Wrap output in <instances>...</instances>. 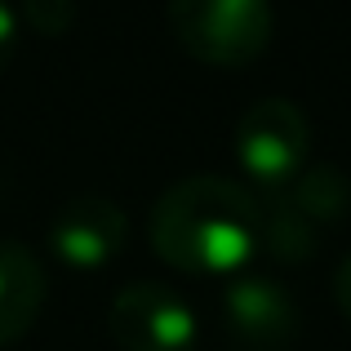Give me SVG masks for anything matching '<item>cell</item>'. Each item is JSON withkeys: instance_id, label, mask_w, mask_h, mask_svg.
<instances>
[{"instance_id": "obj_12", "label": "cell", "mask_w": 351, "mask_h": 351, "mask_svg": "<svg viewBox=\"0 0 351 351\" xmlns=\"http://www.w3.org/2000/svg\"><path fill=\"white\" fill-rule=\"evenodd\" d=\"M334 298H338V311H343L347 325H351V254L338 263V271H334Z\"/></svg>"}, {"instance_id": "obj_3", "label": "cell", "mask_w": 351, "mask_h": 351, "mask_svg": "<svg viewBox=\"0 0 351 351\" xmlns=\"http://www.w3.org/2000/svg\"><path fill=\"white\" fill-rule=\"evenodd\" d=\"M232 152L240 173L271 196L311 165V120L293 98H254L236 120Z\"/></svg>"}, {"instance_id": "obj_7", "label": "cell", "mask_w": 351, "mask_h": 351, "mask_svg": "<svg viewBox=\"0 0 351 351\" xmlns=\"http://www.w3.org/2000/svg\"><path fill=\"white\" fill-rule=\"evenodd\" d=\"M49 298V276L40 258L18 240H0V347L18 343L40 320Z\"/></svg>"}, {"instance_id": "obj_8", "label": "cell", "mask_w": 351, "mask_h": 351, "mask_svg": "<svg viewBox=\"0 0 351 351\" xmlns=\"http://www.w3.org/2000/svg\"><path fill=\"white\" fill-rule=\"evenodd\" d=\"M276 196H285L311 227H316L320 236H325L329 227L343 223L347 209H351V178L338 169V165L311 160L307 169H302L298 178L289 182V187H280Z\"/></svg>"}, {"instance_id": "obj_11", "label": "cell", "mask_w": 351, "mask_h": 351, "mask_svg": "<svg viewBox=\"0 0 351 351\" xmlns=\"http://www.w3.org/2000/svg\"><path fill=\"white\" fill-rule=\"evenodd\" d=\"M18 36H23V23L9 9V0H0V71L9 67V58L18 53Z\"/></svg>"}, {"instance_id": "obj_1", "label": "cell", "mask_w": 351, "mask_h": 351, "mask_svg": "<svg viewBox=\"0 0 351 351\" xmlns=\"http://www.w3.org/2000/svg\"><path fill=\"white\" fill-rule=\"evenodd\" d=\"M147 240L173 271L232 280L258 258L263 200L223 173H191L156 196Z\"/></svg>"}, {"instance_id": "obj_2", "label": "cell", "mask_w": 351, "mask_h": 351, "mask_svg": "<svg viewBox=\"0 0 351 351\" xmlns=\"http://www.w3.org/2000/svg\"><path fill=\"white\" fill-rule=\"evenodd\" d=\"M169 32L196 62L249 67L276 32L271 0H169Z\"/></svg>"}, {"instance_id": "obj_10", "label": "cell", "mask_w": 351, "mask_h": 351, "mask_svg": "<svg viewBox=\"0 0 351 351\" xmlns=\"http://www.w3.org/2000/svg\"><path fill=\"white\" fill-rule=\"evenodd\" d=\"M23 14L40 36H62L76 18V5L71 0H23Z\"/></svg>"}, {"instance_id": "obj_9", "label": "cell", "mask_w": 351, "mask_h": 351, "mask_svg": "<svg viewBox=\"0 0 351 351\" xmlns=\"http://www.w3.org/2000/svg\"><path fill=\"white\" fill-rule=\"evenodd\" d=\"M320 240L325 236H320L285 196L271 191V196L263 200V240H258V254L276 258V263H285V267H298L320 249Z\"/></svg>"}, {"instance_id": "obj_4", "label": "cell", "mask_w": 351, "mask_h": 351, "mask_svg": "<svg viewBox=\"0 0 351 351\" xmlns=\"http://www.w3.org/2000/svg\"><path fill=\"white\" fill-rule=\"evenodd\" d=\"M107 329L120 351H196L200 320L178 289L160 280H138L112 298Z\"/></svg>"}, {"instance_id": "obj_5", "label": "cell", "mask_w": 351, "mask_h": 351, "mask_svg": "<svg viewBox=\"0 0 351 351\" xmlns=\"http://www.w3.org/2000/svg\"><path fill=\"white\" fill-rule=\"evenodd\" d=\"M218 316L240 351H289L298 338V302L271 276H232L218 293Z\"/></svg>"}, {"instance_id": "obj_6", "label": "cell", "mask_w": 351, "mask_h": 351, "mask_svg": "<svg viewBox=\"0 0 351 351\" xmlns=\"http://www.w3.org/2000/svg\"><path fill=\"white\" fill-rule=\"evenodd\" d=\"M129 245V214L112 196H71L49 223V254L62 267L98 271Z\"/></svg>"}]
</instances>
